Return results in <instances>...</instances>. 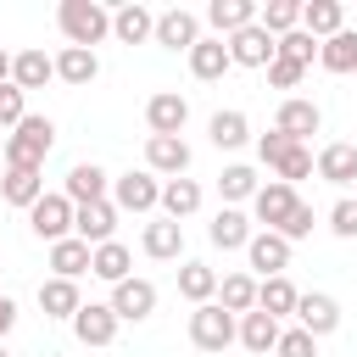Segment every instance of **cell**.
<instances>
[{"instance_id": "1", "label": "cell", "mask_w": 357, "mask_h": 357, "mask_svg": "<svg viewBox=\"0 0 357 357\" xmlns=\"http://www.w3.org/2000/svg\"><path fill=\"white\" fill-rule=\"evenodd\" d=\"M56 28H61L67 45L95 50V45L112 33V11H106L100 0H61V6H56Z\"/></svg>"}, {"instance_id": "2", "label": "cell", "mask_w": 357, "mask_h": 357, "mask_svg": "<svg viewBox=\"0 0 357 357\" xmlns=\"http://www.w3.org/2000/svg\"><path fill=\"white\" fill-rule=\"evenodd\" d=\"M50 145H56V123L28 112V117L6 134V167H45Z\"/></svg>"}, {"instance_id": "3", "label": "cell", "mask_w": 357, "mask_h": 357, "mask_svg": "<svg viewBox=\"0 0 357 357\" xmlns=\"http://www.w3.org/2000/svg\"><path fill=\"white\" fill-rule=\"evenodd\" d=\"M234 312H223L218 301H201L195 312H190V340H195V351H223V346H234Z\"/></svg>"}, {"instance_id": "4", "label": "cell", "mask_w": 357, "mask_h": 357, "mask_svg": "<svg viewBox=\"0 0 357 357\" xmlns=\"http://www.w3.org/2000/svg\"><path fill=\"white\" fill-rule=\"evenodd\" d=\"M112 206H117V212H151V206H162L156 173H145V167H139V173H134V167L117 173V178H112Z\"/></svg>"}, {"instance_id": "5", "label": "cell", "mask_w": 357, "mask_h": 357, "mask_svg": "<svg viewBox=\"0 0 357 357\" xmlns=\"http://www.w3.org/2000/svg\"><path fill=\"white\" fill-rule=\"evenodd\" d=\"M273 128H279L284 139L307 145V139L324 128V112H318V100H307V95H284V100H279V117H273Z\"/></svg>"}, {"instance_id": "6", "label": "cell", "mask_w": 357, "mask_h": 357, "mask_svg": "<svg viewBox=\"0 0 357 357\" xmlns=\"http://www.w3.org/2000/svg\"><path fill=\"white\" fill-rule=\"evenodd\" d=\"M28 229H33L45 245L67 240V234H73V201H67V195H39V201L28 206Z\"/></svg>"}, {"instance_id": "7", "label": "cell", "mask_w": 357, "mask_h": 357, "mask_svg": "<svg viewBox=\"0 0 357 357\" xmlns=\"http://www.w3.org/2000/svg\"><path fill=\"white\" fill-rule=\"evenodd\" d=\"M112 312H117V324H145L151 312H156V284L151 279H123V284H112V301H106Z\"/></svg>"}, {"instance_id": "8", "label": "cell", "mask_w": 357, "mask_h": 357, "mask_svg": "<svg viewBox=\"0 0 357 357\" xmlns=\"http://www.w3.org/2000/svg\"><path fill=\"white\" fill-rule=\"evenodd\" d=\"M223 45H229V61H234V67H268V61L279 56V39H273L268 28H257V22L240 28V33H229Z\"/></svg>"}, {"instance_id": "9", "label": "cell", "mask_w": 357, "mask_h": 357, "mask_svg": "<svg viewBox=\"0 0 357 357\" xmlns=\"http://www.w3.org/2000/svg\"><path fill=\"white\" fill-rule=\"evenodd\" d=\"M145 173L184 178V173H190V145H184V134H151V139H145Z\"/></svg>"}, {"instance_id": "10", "label": "cell", "mask_w": 357, "mask_h": 357, "mask_svg": "<svg viewBox=\"0 0 357 357\" xmlns=\"http://www.w3.org/2000/svg\"><path fill=\"white\" fill-rule=\"evenodd\" d=\"M61 195H67L73 206L112 201V173H106V167H95V162H78V167H67V178H61Z\"/></svg>"}, {"instance_id": "11", "label": "cell", "mask_w": 357, "mask_h": 357, "mask_svg": "<svg viewBox=\"0 0 357 357\" xmlns=\"http://www.w3.org/2000/svg\"><path fill=\"white\" fill-rule=\"evenodd\" d=\"M296 201H301V195H296L290 184L268 178V184H257V195H251V212H257V223H262V229H273V234H279V229H284V218L296 212Z\"/></svg>"}, {"instance_id": "12", "label": "cell", "mask_w": 357, "mask_h": 357, "mask_svg": "<svg viewBox=\"0 0 357 357\" xmlns=\"http://www.w3.org/2000/svg\"><path fill=\"white\" fill-rule=\"evenodd\" d=\"M296 329H307L312 340L335 335V329H340V301L324 296V290H307V296L296 301Z\"/></svg>"}, {"instance_id": "13", "label": "cell", "mask_w": 357, "mask_h": 357, "mask_svg": "<svg viewBox=\"0 0 357 357\" xmlns=\"http://www.w3.org/2000/svg\"><path fill=\"white\" fill-rule=\"evenodd\" d=\"M73 234L95 251V245H106L112 234H117V206L112 201H89V206H73Z\"/></svg>"}, {"instance_id": "14", "label": "cell", "mask_w": 357, "mask_h": 357, "mask_svg": "<svg viewBox=\"0 0 357 357\" xmlns=\"http://www.w3.org/2000/svg\"><path fill=\"white\" fill-rule=\"evenodd\" d=\"M245 262H251L262 279H273V273H284V268H290V240H284V234H273V229H257V234L245 240Z\"/></svg>"}, {"instance_id": "15", "label": "cell", "mask_w": 357, "mask_h": 357, "mask_svg": "<svg viewBox=\"0 0 357 357\" xmlns=\"http://www.w3.org/2000/svg\"><path fill=\"white\" fill-rule=\"evenodd\" d=\"M73 335H78V346H112L117 340V312L106 301H84L73 312Z\"/></svg>"}, {"instance_id": "16", "label": "cell", "mask_w": 357, "mask_h": 357, "mask_svg": "<svg viewBox=\"0 0 357 357\" xmlns=\"http://www.w3.org/2000/svg\"><path fill=\"white\" fill-rule=\"evenodd\" d=\"M156 45H167V50H195V39H201V17L195 11H184V6H173V11H162L156 17V33H151Z\"/></svg>"}, {"instance_id": "17", "label": "cell", "mask_w": 357, "mask_h": 357, "mask_svg": "<svg viewBox=\"0 0 357 357\" xmlns=\"http://www.w3.org/2000/svg\"><path fill=\"white\" fill-rule=\"evenodd\" d=\"M145 123H151V134H184L190 100H184L178 89H156V95L145 100Z\"/></svg>"}, {"instance_id": "18", "label": "cell", "mask_w": 357, "mask_h": 357, "mask_svg": "<svg viewBox=\"0 0 357 357\" xmlns=\"http://www.w3.org/2000/svg\"><path fill=\"white\" fill-rule=\"evenodd\" d=\"M312 173H318L324 184H335V190H346V184H357V145H346V139H335V145H324V151L312 156Z\"/></svg>"}, {"instance_id": "19", "label": "cell", "mask_w": 357, "mask_h": 357, "mask_svg": "<svg viewBox=\"0 0 357 357\" xmlns=\"http://www.w3.org/2000/svg\"><path fill=\"white\" fill-rule=\"evenodd\" d=\"M139 251H145L151 262H178V257H184V223H173V218H156V223H145V234H139Z\"/></svg>"}, {"instance_id": "20", "label": "cell", "mask_w": 357, "mask_h": 357, "mask_svg": "<svg viewBox=\"0 0 357 357\" xmlns=\"http://www.w3.org/2000/svg\"><path fill=\"white\" fill-rule=\"evenodd\" d=\"M279 329H284L279 318H268V312H257V307H251V312H240V324H234V340H240L245 351L268 357V351L279 346Z\"/></svg>"}, {"instance_id": "21", "label": "cell", "mask_w": 357, "mask_h": 357, "mask_svg": "<svg viewBox=\"0 0 357 357\" xmlns=\"http://www.w3.org/2000/svg\"><path fill=\"white\" fill-rule=\"evenodd\" d=\"M251 234H257V229H251V218H245L240 206H223V212L206 223V240H212L218 251H245Z\"/></svg>"}, {"instance_id": "22", "label": "cell", "mask_w": 357, "mask_h": 357, "mask_svg": "<svg viewBox=\"0 0 357 357\" xmlns=\"http://www.w3.org/2000/svg\"><path fill=\"white\" fill-rule=\"evenodd\" d=\"M340 28H346V6H340V0H307V6H301V33H312L318 45L335 39Z\"/></svg>"}, {"instance_id": "23", "label": "cell", "mask_w": 357, "mask_h": 357, "mask_svg": "<svg viewBox=\"0 0 357 357\" xmlns=\"http://www.w3.org/2000/svg\"><path fill=\"white\" fill-rule=\"evenodd\" d=\"M229 67H234V61H229V45H223L218 33H212V39L201 33V39H195V50H190V73H195L201 84H218Z\"/></svg>"}, {"instance_id": "24", "label": "cell", "mask_w": 357, "mask_h": 357, "mask_svg": "<svg viewBox=\"0 0 357 357\" xmlns=\"http://www.w3.org/2000/svg\"><path fill=\"white\" fill-rule=\"evenodd\" d=\"M56 78V56H45V50H17L11 56V84L28 95V89H45Z\"/></svg>"}, {"instance_id": "25", "label": "cell", "mask_w": 357, "mask_h": 357, "mask_svg": "<svg viewBox=\"0 0 357 357\" xmlns=\"http://www.w3.org/2000/svg\"><path fill=\"white\" fill-rule=\"evenodd\" d=\"M0 195H6V206H33L39 195H45V173L39 167H6L0 173Z\"/></svg>"}, {"instance_id": "26", "label": "cell", "mask_w": 357, "mask_h": 357, "mask_svg": "<svg viewBox=\"0 0 357 357\" xmlns=\"http://www.w3.org/2000/svg\"><path fill=\"white\" fill-rule=\"evenodd\" d=\"M112 33H117L123 45H145V39L156 33V11H145L139 0H128V6L112 11Z\"/></svg>"}, {"instance_id": "27", "label": "cell", "mask_w": 357, "mask_h": 357, "mask_svg": "<svg viewBox=\"0 0 357 357\" xmlns=\"http://www.w3.org/2000/svg\"><path fill=\"white\" fill-rule=\"evenodd\" d=\"M128 268H134V251H128L123 240H106V245H95V251H89V273H95V279H106V284H123V279H128Z\"/></svg>"}, {"instance_id": "28", "label": "cell", "mask_w": 357, "mask_h": 357, "mask_svg": "<svg viewBox=\"0 0 357 357\" xmlns=\"http://www.w3.org/2000/svg\"><path fill=\"white\" fill-rule=\"evenodd\" d=\"M296 301H301V290H296L284 273L257 279V312H268V318H290V312H296Z\"/></svg>"}, {"instance_id": "29", "label": "cell", "mask_w": 357, "mask_h": 357, "mask_svg": "<svg viewBox=\"0 0 357 357\" xmlns=\"http://www.w3.org/2000/svg\"><path fill=\"white\" fill-rule=\"evenodd\" d=\"M206 22L218 28V39H229V33H240V28L257 22V0H212L206 6Z\"/></svg>"}, {"instance_id": "30", "label": "cell", "mask_w": 357, "mask_h": 357, "mask_svg": "<svg viewBox=\"0 0 357 357\" xmlns=\"http://www.w3.org/2000/svg\"><path fill=\"white\" fill-rule=\"evenodd\" d=\"M95 73H100V56H95V50H78V45H61V56H56V78H61V84H73V89H84V84H95Z\"/></svg>"}, {"instance_id": "31", "label": "cell", "mask_w": 357, "mask_h": 357, "mask_svg": "<svg viewBox=\"0 0 357 357\" xmlns=\"http://www.w3.org/2000/svg\"><path fill=\"white\" fill-rule=\"evenodd\" d=\"M78 273H89V245L78 234H67V240L50 245V279H73L78 284Z\"/></svg>"}, {"instance_id": "32", "label": "cell", "mask_w": 357, "mask_h": 357, "mask_svg": "<svg viewBox=\"0 0 357 357\" xmlns=\"http://www.w3.org/2000/svg\"><path fill=\"white\" fill-rule=\"evenodd\" d=\"M206 134H212V145H218V151H240V145L251 139V117H245V112H234V106H229V112H212Z\"/></svg>"}, {"instance_id": "33", "label": "cell", "mask_w": 357, "mask_h": 357, "mask_svg": "<svg viewBox=\"0 0 357 357\" xmlns=\"http://www.w3.org/2000/svg\"><path fill=\"white\" fill-rule=\"evenodd\" d=\"M190 212H201V184H195V178H167V184H162V218L184 223Z\"/></svg>"}, {"instance_id": "34", "label": "cell", "mask_w": 357, "mask_h": 357, "mask_svg": "<svg viewBox=\"0 0 357 357\" xmlns=\"http://www.w3.org/2000/svg\"><path fill=\"white\" fill-rule=\"evenodd\" d=\"M212 301H218L223 312H234V318H240V312H251V307H257V279H251V273H223Z\"/></svg>"}, {"instance_id": "35", "label": "cell", "mask_w": 357, "mask_h": 357, "mask_svg": "<svg viewBox=\"0 0 357 357\" xmlns=\"http://www.w3.org/2000/svg\"><path fill=\"white\" fill-rule=\"evenodd\" d=\"M39 307H45V318H67L73 324V312L84 307V296H78L73 279H45L39 284Z\"/></svg>"}, {"instance_id": "36", "label": "cell", "mask_w": 357, "mask_h": 357, "mask_svg": "<svg viewBox=\"0 0 357 357\" xmlns=\"http://www.w3.org/2000/svg\"><path fill=\"white\" fill-rule=\"evenodd\" d=\"M318 61H324V73H357V28H340L335 39H324Z\"/></svg>"}, {"instance_id": "37", "label": "cell", "mask_w": 357, "mask_h": 357, "mask_svg": "<svg viewBox=\"0 0 357 357\" xmlns=\"http://www.w3.org/2000/svg\"><path fill=\"white\" fill-rule=\"evenodd\" d=\"M178 296L195 301V307L212 301V296H218V268H206V262H184V268H178Z\"/></svg>"}, {"instance_id": "38", "label": "cell", "mask_w": 357, "mask_h": 357, "mask_svg": "<svg viewBox=\"0 0 357 357\" xmlns=\"http://www.w3.org/2000/svg\"><path fill=\"white\" fill-rule=\"evenodd\" d=\"M218 195H223L229 206L251 201V195H257V167H245V162H229V167L218 173Z\"/></svg>"}, {"instance_id": "39", "label": "cell", "mask_w": 357, "mask_h": 357, "mask_svg": "<svg viewBox=\"0 0 357 357\" xmlns=\"http://www.w3.org/2000/svg\"><path fill=\"white\" fill-rule=\"evenodd\" d=\"M257 28H268L273 39L290 33V28H301V0H268V6H257Z\"/></svg>"}, {"instance_id": "40", "label": "cell", "mask_w": 357, "mask_h": 357, "mask_svg": "<svg viewBox=\"0 0 357 357\" xmlns=\"http://www.w3.org/2000/svg\"><path fill=\"white\" fill-rule=\"evenodd\" d=\"M273 178H279V184H290V190H296L301 178H312V151H307V145H290V151L279 156Z\"/></svg>"}, {"instance_id": "41", "label": "cell", "mask_w": 357, "mask_h": 357, "mask_svg": "<svg viewBox=\"0 0 357 357\" xmlns=\"http://www.w3.org/2000/svg\"><path fill=\"white\" fill-rule=\"evenodd\" d=\"M279 56H284V61H296V67H307V61L318 56V39H312V33H301V28H290V33H279Z\"/></svg>"}, {"instance_id": "42", "label": "cell", "mask_w": 357, "mask_h": 357, "mask_svg": "<svg viewBox=\"0 0 357 357\" xmlns=\"http://www.w3.org/2000/svg\"><path fill=\"white\" fill-rule=\"evenodd\" d=\"M273 357H318V340H312L307 329H279V346H273Z\"/></svg>"}, {"instance_id": "43", "label": "cell", "mask_w": 357, "mask_h": 357, "mask_svg": "<svg viewBox=\"0 0 357 357\" xmlns=\"http://www.w3.org/2000/svg\"><path fill=\"white\" fill-rule=\"evenodd\" d=\"M28 117V95L17 84H0V128H17Z\"/></svg>"}, {"instance_id": "44", "label": "cell", "mask_w": 357, "mask_h": 357, "mask_svg": "<svg viewBox=\"0 0 357 357\" xmlns=\"http://www.w3.org/2000/svg\"><path fill=\"white\" fill-rule=\"evenodd\" d=\"M329 229H335L340 240H357V201H351V195H340V201L329 206Z\"/></svg>"}, {"instance_id": "45", "label": "cell", "mask_w": 357, "mask_h": 357, "mask_svg": "<svg viewBox=\"0 0 357 357\" xmlns=\"http://www.w3.org/2000/svg\"><path fill=\"white\" fill-rule=\"evenodd\" d=\"M301 73H307V67H296V61H284V56H273V61H268V84H273V89H296V84H301Z\"/></svg>"}, {"instance_id": "46", "label": "cell", "mask_w": 357, "mask_h": 357, "mask_svg": "<svg viewBox=\"0 0 357 357\" xmlns=\"http://www.w3.org/2000/svg\"><path fill=\"white\" fill-rule=\"evenodd\" d=\"M279 234H284L290 245H296V240H307V234H312V206H307V201H296V212L284 218V229H279Z\"/></svg>"}, {"instance_id": "47", "label": "cell", "mask_w": 357, "mask_h": 357, "mask_svg": "<svg viewBox=\"0 0 357 357\" xmlns=\"http://www.w3.org/2000/svg\"><path fill=\"white\" fill-rule=\"evenodd\" d=\"M290 145H296V139H284V134H279V128H273V134H262V139H257V156H262V162H268V167H279V156H284V151H290Z\"/></svg>"}, {"instance_id": "48", "label": "cell", "mask_w": 357, "mask_h": 357, "mask_svg": "<svg viewBox=\"0 0 357 357\" xmlns=\"http://www.w3.org/2000/svg\"><path fill=\"white\" fill-rule=\"evenodd\" d=\"M11 324H17V301H11V296H0V340L11 335Z\"/></svg>"}, {"instance_id": "49", "label": "cell", "mask_w": 357, "mask_h": 357, "mask_svg": "<svg viewBox=\"0 0 357 357\" xmlns=\"http://www.w3.org/2000/svg\"><path fill=\"white\" fill-rule=\"evenodd\" d=\"M0 84H11V50H0Z\"/></svg>"}, {"instance_id": "50", "label": "cell", "mask_w": 357, "mask_h": 357, "mask_svg": "<svg viewBox=\"0 0 357 357\" xmlns=\"http://www.w3.org/2000/svg\"><path fill=\"white\" fill-rule=\"evenodd\" d=\"M0 357H11V351H6V346H0Z\"/></svg>"}, {"instance_id": "51", "label": "cell", "mask_w": 357, "mask_h": 357, "mask_svg": "<svg viewBox=\"0 0 357 357\" xmlns=\"http://www.w3.org/2000/svg\"><path fill=\"white\" fill-rule=\"evenodd\" d=\"M351 201H357V195H351Z\"/></svg>"}]
</instances>
